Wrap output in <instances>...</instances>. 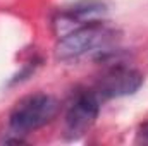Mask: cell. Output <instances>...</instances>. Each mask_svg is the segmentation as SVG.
Masks as SVG:
<instances>
[{"instance_id":"6da1fadb","label":"cell","mask_w":148,"mask_h":146,"mask_svg":"<svg viewBox=\"0 0 148 146\" xmlns=\"http://www.w3.org/2000/svg\"><path fill=\"white\" fill-rule=\"evenodd\" d=\"M115 40V29L102 21L88 23L60 38L55 46L59 60H73L90 52H102Z\"/></svg>"},{"instance_id":"7a4b0ae2","label":"cell","mask_w":148,"mask_h":146,"mask_svg":"<svg viewBox=\"0 0 148 146\" xmlns=\"http://www.w3.org/2000/svg\"><path fill=\"white\" fill-rule=\"evenodd\" d=\"M59 112V102L47 93H35L21 98L10 112L9 126L14 134H28L47 126Z\"/></svg>"},{"instance_id":"3957f363","label":"cell","mask_w":148,"mask_h":146,"mask_svg":"<svg viewBox=\"0 0 148 146\" xmlns=\"http://www.w3.org/2000/svg\"><path fill=\"white\" fill-rule=\"evenodd\" d=\"M100 103L102 100L93 89L79 91L74 96L64 117V134L67 139H77L88 132V129L95 124L98 117Z\"/></svg>"},{"instance_id":"277c9868","label":"cell","mask_w":148,"mask_h":146,"mask_svg":"<svg viewBox=\"0 0 148 146\" xmlns=\"http://www.w3.org/2000/svg\"><path fill=\"white\" fill-rule=\"evenodd\" d=\"M141 84H143L141 72H138L133 67L119 64V65H112L110 69H107V72L97 81L93 91L103 102L110 98H121V96L133 95L140 89Z\"/></svg>"},{"instance_id":"5b68a950","label":"cell","mask_w":148,"mask_h":146,"mask_svg":"<svg viewBox=\"0 0 148 146\" xmlns=\"http://www.w3.org/2000/svg\"><path fill=\"white\" fill-rule=\"evenodd\" d=\"M107 12V5L100 0H81L71 5L69 9H64L55 19H53V28L59 36H66L71 31L93 23L100 21V17Z\"/></svg>"},{"instance_id":"8992f818","label":"cell","mask_w":148,"mask_h":146,"mask_svg":"<svg viewBox=\"0 0 148 146\" xmlns=\"http://www.w3.org/2000/svg\"><path fill=\"white\" fill-rule=\"evenodd\" d=\"M136 143L138 145H148V122H145L140 127V131L136 134Z\"/></svg>"}]
</instances>
